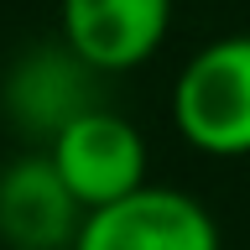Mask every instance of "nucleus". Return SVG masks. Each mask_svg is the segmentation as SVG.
<instances>
[{"label":"nucleus","mask_w":250,"mask_h":250,"mask_svg":"<svg viewBox=\"0 0 250 250\" xmlns=\"http://www.w3.org/2000/svg\"><path fill=\"white\" fill-rule=\"evenodd\" d=\"M172 130L198 156H250V31L203 42L172 78Z\"/></svg>","instance_id":"nucleus-1"},{"label":"nucleus","mask_w":250,"mask_h":250,"mask_svg":"<svg viewBox=\"0 0 250 250\" xmlns=\"http://www.w3.org/2000/svg\"><path fill=\"white\" fill-rule=\"evenodd\" d=\"M99 78H104L99 68H89L62 37H52L42 47H26L5 68L0 109H5V120L16 125V136L26 146H52L78 115L104 104L99 99Z\"/></svg>","instance_id":"nucleus-2"},{"label":"nucleus","mask_w":250,"mask_h":250,"mask_svg":"<svg viewBox=\"0 0 250 250\" xmlns=\"http://www.w3.org/2000/svg\"><path fill=\"white\" fill-rule=\"evenodd\" d=\"M73 250H224V234L188 188L146 183L120 203L89 208Z\"/></svg>","instance_id":"nucleus-3"},{"label":"nucleus","mask_w":250,"mask_h":250,"mask_svg":"<svg viewBox=\"0 0 250 250\" xmlns=\"http://www.w3.org/2000/svg\"><path fill=\"white\" fill-rule=\"evenodd\" d=\"M52 156V167L62 172V183L73 188V198L83 208H104V203L130 198L136 188H146V167H151V151H146V136L141 125L120 109H89L78 115L68 130H62L52 146H42Z\"/></svg>","instance_id":"nucleus-4"},{"label":"nucleus","mask_w":250,"mask_h":250,"mask_svg":"<svg viewBox=\"0 0 250 250\" xmlns=\"http://www.w3.org/2000/svg\"><path fill=\"white\" fill-rule=\"evenodd\" d=\"M83 203L62 183L42 146L16 151L0 167V245L5 250H73L83 229Z\"/></svg>","instance_id":"nucleus-5"},{"label":"nucleus","mask_w":250,"mask_h":250,"mask_svg":"<svg viewBox=\"0 0 250 250\" xmlns=\"http://www.w3.org/2000/svg\"><path fill=\"white\" fill-rule=\"evenodd\" d=\"M172 0H58V37L99 73H130L162 52Z\"/></svg>","instance_id":"nucleus-6"}]
</instances>
